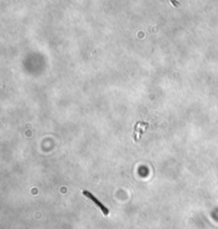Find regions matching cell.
Segmentation results:
<instances>
[{
	"mask_svg": "<svg viewBox=\"0 0 218 229\" xmlns=\"http://www.w3.org/2000/svg\"><path fill=\"white\" fill-rule=\"evenodd\" d=\"M82 194H83L84 196H86V197H88V198H90V199L93 200L94 203H95L96 205H97L98 207L100 208V210L102 211V213H103V214H105V215H108V214H109V212H110V211H109V209L106 208L105 206L103 205L102 203H100V201H99V200L97 199V198H96L95 196H94L93 194H91V192H88V191L84 190L83 192H82Z\"/></svg>",
	"mask_w": 218,
	"mask_h": 229,
	"instance_id": "6da1fadb",
	"label": "cell"
}]
</instances>
